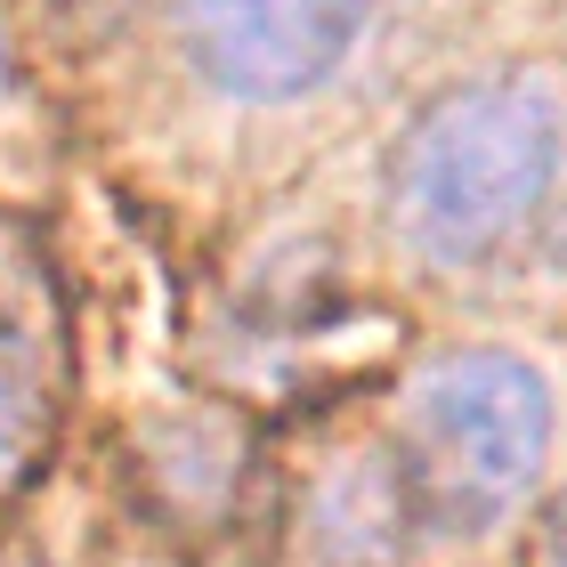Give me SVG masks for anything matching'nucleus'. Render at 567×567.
I'll list each match as a JSON object with an SVG mask.
<instances>
[{"label": "nucleus", "instance_id": "obj_1", "mask_svg": "<svg viewBox=\"0 0 567 567\" xmlns=\"http://www.w3.org/2000/svg\"><path fill=\"white\" fill-rule=\"evenodd\" d=\"M567 163L559 97L527 73L462 82L405 122L390 154V219L430 268H486L535 227Z\"/></svg>", "mask_w": 567, "mask_h": 567}, {"label": "nucleus", "instance_id": "obj_2", "mask_svg": "<svg viewBox=\"0 0 567 567\" xmlns=\"http://www.w3.org/2000/svg\"><path fill=\"white\" fill-rule=\"evenodd\" d=\"M551 381L503 349H446L405 381L398 486L430 535H478L527 503L551 462Z\"/></svg>", "mask_w": 567, "mask_h": 567}, {"label": "nucleus", "instance_id": "obj_3", "mask_svg": "<svg viewBox=\"0 0 567 567\" xmlns=\"http://www.w3.org/2000/svg\"><path fill=\"white\" fill-rule=\"evenodd\" d=\"M373 0H171V33L195 82L244 106H292L324 90L365 41Z\"/></svg>", "mask_w": 567, "mask_h": 567}, {"label": "nucleus", "instance_id": "obj_4", "mask_svg": "<svg viewBox=\"0 0 567 567\" xmlns=\"http://www.w3.org/2000/svg\"><path fill=\"white\" fill-rule=\"evenodd\" d=\"M24 446H33V405H24V381H17L9 365H0V486L17 478Z\"/></svg>", "mask_w": 567, "mask_h": 567}, {"label": "nucleus", "instance_id": "obj_5", "mask_svg": "<svg viewBox=\"0 0 567 567\" xmlns=\"http://www.w3.org/2000/svg\"><path fill=\"white\" fill-rule=\"evenodd\" d=\"M535 567H567V495L544 511V535H535Z\"/></svg>", "mask_w": 567, "mask_h": 567}, {"label": "nucleus", "instance_id": "obj_6", "mask_svg": "<svg viewBox=\"0 0 567 567\" xmlns=\"http://www.w3.org/2000/svg\"><path fill=\"white\" fill-rule=\"evenodd\" d=\"M0 90H9V49H0Z\"/></svg>", "mask_w": 567, "mask_h": 567}, {"label": "nucleus", "instance_id": "obj_7", "mask_svg": "<svg viewBox=\"0 0 567 567\" xmlns=\"http://www.w3.org/2000/svg\"><path fill=\"white\" fill-rule=\"evenodd\" d=\"M559 260H567V236H559Z\"/></svg>", "mask_w": 567, "mask_h": 567}]
</instances>
